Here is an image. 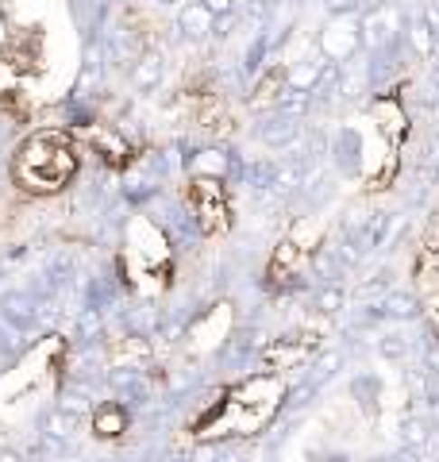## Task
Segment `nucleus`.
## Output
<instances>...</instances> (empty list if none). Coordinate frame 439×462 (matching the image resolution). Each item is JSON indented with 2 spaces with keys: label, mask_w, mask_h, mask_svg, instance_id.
I'll return each instance as SVG.
<instances>
[{
  "label": "nucleus",
  "mask_w": 439,
  "mask_h": 462,
  "mask_svg": "<svg viewBox=\"0 0 439 462\" xmlns=\"http://www.w3.org/2000/svg\"><path fill=\"white\" fill-rule=\"evenodd\" d=\"M316 47L324 54V62H335V66L355 62V54L366 47L362 16H328V23L316 35Z\"/></svg>",
  "instance_id": "f257e3e1"
},
{
  "label": "nucleus",
  "mask_w": 439,
  "mask_h": 462,
  "mask_svg": "<svg viewBox=\"0 0 439 462\" xmlns=\"http://www.w3.org/2000/svg\"><path fill=\"white\" fill-rule=\"evenodd\" d=\"M405 27H408V20L401 16V8L386 5V8H374L362 16V39H366V47H374V51H393L405 42Z\"/></svg>",
  "instance_id": "f03ea898"
},
{
  "label": "nucleus",
  "mask_w": 439,
  "mask_h": 462,
  "mask_svg": "<svg viewBox=\"0 0 439 462\" xmlns=\"http://www.w3.org/2000/svg\"><path fill=\"white\" fill-rule=\"evenodd\" d=\"M178 32H182V39H189V42H201V39H209V35L216 32V16L201 5V0H193V5H185V8L178 12Z\"/></svg>",
  "instance_id": "7ed1b4c3"
},
{
  "label": "nucleus",
  "mask_w": 439,
  "mask_h": 462,
  "mask_svg": "<svg viewBox=\"0 0 439 462\" xmlns=\"http://www.w3.org/2000/svg\"><path fill=\"white\" fill-rule=\"evenodd\" d=\"M163 78H166V58L163 54H139L135 58V66H131V89L135 93H151V89H158L163 85Z\"/></svg>",
  "instance_id": "20e7f679"
},
{
  "label": "nucleus",
  "mask_w": 439,
  "mask_h": 462,
  "mask_svg": "<svg viewBox=\"0 0 439 462\" xmlns=\"http://www.w3.org/2000/svg\"><path fill=\"white\" fill-rule=\"evenodd\" d=\"M320 74H324V62H316V58H297V62L285 69V89L313 97L316 85H320Z\"/></svg>",
  "instance_id": "39448f33"
},
{
  "label": "nucleus",
  "mask_w": 439,
  "mask_h": 462,
  "mask_svg": "<svg viewBox=\"0 0 439 462\" xmlns=\"http://www.w3.org/2000/svg\"><path fill=\"white\" fill-rule=\"evenodd\" d=\"M0 316H5L12 328L27 331V328H35L39 309H35V300L27 293H8V297H0Z\"/></svg>",
  "instance_id": "423d86ee"
},
{
  "label": "nucleus",
  "mask_w": 439,
  "mask_h": 462,
  "mask_svg": "<svg viewBox=\"0 0 439 462\" xmlns=\"http://www.w3.org/2000/svg\"><path fill=\"white\" fill-rule=\"evenodd\" d=\"M301 135V124L293 120V116H274L270 124H262L258 127V139L266 143V147H274V151H282V147H289L293 139Z\"/></svg>",
  "instance_id": "0eeeda50"
},
{
  "label": "nucleus",
  "mask_w": 439,
  "mask_h": 462,
  "mask_svg": "<svg viewBox=\"0 0 439 462\" xmlns=\"http://www.w3.org/2000/svg\"><path fill=\"white\" fill-rule=\"evenodd\" d=\"M73 424H78V416L66 412V409H51V412H42V420H39L42 436L51 443H66L73 436Z\"/></svg>",
  "instance_id": "6e6552de"
},
{
  "label": "nucleus",
  "mask_w": 439,
  "mask_h": 462,
  "mask_svg": "<svg viewBox=\"0 0 439 462\" xmlns=\"http://www.w3.org/2000/svg\"><path fill=\"white\" fill-rule=\"evenodd\" d=\"M405 39L413 42V51H416V54H435V51H439V42H435V35H432L428 20H424V12H416V16H408Z\"/></svg>",
  "instance_id": "1a4fd4ad"
},
{
  "label": "nucleus",
  "mask_w": 439,
  "mask_h": 462,
  "mask_svg": "<svg viewBox=\"0 0 439 462\" xmlns=\"http://www.w3.org/2000/svg\"><path fill=\"white\" fill-rule=\"evenodd\" d=\"M401 439L405 447H413V451H428L432 447V428L424 416H408V420L401 424Z\"/></svg>",
  "instance_id": "9d476101"
},
{
  "label": "nucleus",
  "mask_w": 439,
  "mask_h": 462,
  "mask_svg": "<svg viewBox=\"0 0 439 462\" xmlns=\"http://www.w3.org/2000/svg\"><path fill=\"white\" fill-rule=\"evenodd\" d=\"M124 409L120 404H105V409H97V416H93V424H97V431L100 436H116V431H124Z\"/></svg>",
  "instance_id": "9b49d317"
},
{
  "label": "nucleus",
  "mask_w": 439,
  "mask_h": 462,
  "mask_svg": "<svg viewBox=\"0 0 439 462\" xmlns=\"http://www.w3.org/2000/svg\"><path fill=\"white\" fill-rule=\"evenodd\" d=\"M382 312H386V316H397V320L405 316V320H408V316H420V305H416V297L393 293V297L386 300V305H382Z\"/></svg>",
  "instance_id": "f8f14e48"
},
{
  "label": "nucleus",
  "mask_w": 439,
  "mask_h": 462,
  "mask_svg": "<svg viewBox=\"0 0 439 462\" xmlns=\"http://www.w3.org/2000/svg\"><path fill=\"white\" fill-rule=\"evenodd\" d=\"M328 16H366V0H320Z\"/></svg>",
  "instance_id": "ddd939ff"
},
{
  "label": "nucleus",
  "mask_w": 439,
  "mask_h": 462,
  "mask_svg": "<svg viewBox=\"0 0 439 462\" xmlns=\"http://www.w3.org/2000/svg\"><path fill=\"white\" fill-rule=\"evenodd\" d=\"M316 309L320 312H340L343 309V289H335V285L320 289V293H316Z\"/></svg>",
  "instance_id": "4468645a"
},
{
  "label": "nucleus",
  "mask_w": 439,
  "mask_h": 462,
  "mask_svg": "<svg viewBox=\"0 0 439 462\" xmlns=\"http://www.w3.org/2000/svg\"><path fill=\"white\" fill-rule=\"evenodd\" d=\"M335 366H340V351H328L320 363L313 366V385H320V382H328L332 374H335Z\"/></svg>",
  "instance_id": "2eb2a0df"
},
{
  "label": "nucleus",
  "mask_w": 439,
  "mask_h": 462,
  "mask_svg": "<svg viewBox=\"0 0 439 462\" xmlns=\"http://www.w3.org/2000/svg\"><path fill=\"white\" fill-rule=\"evenodd\" d=\"M201 5L209 8L216 20H224V16H236V12H239V5H236V0H201Z\"/></svg>",
  "instance_id": "dca6fc26"
},
{
  "label": "nucleus",
  "mask_w": 439,
  "mask_h": 462,
  "mask_svg": "<svg viewBox=\"0 0 439 462\" xmlns=\"http://www.w3.org/2000/svg\"><path fill=\"white\" fill-rule=\"evenodd\" d=\"M378 351H382L386 358H401V355H405V346H401V339H397V336H386V339H382V346H378Z\"/></svg>",
  "instance_id": "f3484780"
},
{
  "label": "nucleus",
  "mask_w": 439,
  "mask_h": 462,
  "mask_svg": "<svg viewBox=\"0 0 439 462\" xmlns=\"http://www.w3.org/2000/svg\"><path fill=\"white\" fill-rule=\"evenodd\" d=\"M193 166H197V170H204V166H209V170H216V173H224V158H220V162H216V151H204V154L197 158Z\"/></svg>",
  "instance_id": "a211bd4d"
},
{
  "label": "nucleus",
  "mask_w": 439,
  "mask_h": 462,
  "mask_svg": "<svg viewBox=\"0 0 439 462\" xmlns=\"http://www.w3.org/2000/svg\"><path fill=\"white\" fill-rule=\"evenodd\" d=\"M420 12H424V20H428V27H432V35H435V42H439V5H424Z\"/></svg>",
  "instance_id": "6ab92c4d"
},
{
  "label": "nucleus",
  "mask_w": 439,
  "mask_h": 462,
  "mask_svg": "<svg viewBox=\"0 0 439 462\" xmlns=\"http://www.w3.org/2000/svg\"><path fill=\"white\" fill-rule=\"evenodd\" d=\"M0 462H23L16 451H0Z\"/></svg>",
  "instance_id": "aec40b11"
},
{
  "label": "nucleus",
  "mask_w": 439,
  "mask_h": 462,
  "mask_svg": "<svg viewBox=\"0 0 439 462\" xmlns=\"http://www.w3.org/2000/svg\"><path fill=\"white\" fill-rule=\"evenodd\" d=\"M112 5H135V0H112Z\"/></svg>",
  "instance_id": "412c9836"
},
{
  "label": "nucleus",
  "mask_w": 439,
  "mask_h": 462,
  "mask_svg": "<svg viewBox=\"0 0 439 462\" xmlns=\"http://www.w3.org/2000/svg\"><path fill=\"white\" fill-rule=\"evenodd\" d=\"M158 5H178V0H158Z\"/></svg>",
  "instance_id": "4be33fe9"
},
{
  "label": "nucleus",
  "mask_w": 439,
  "mask_h": 462,
  "mask_svg": "<svg viewBox=\"0 0 439 462\" xmlns=\"http://www.w3.org/2000/svg\"><path fill=\"white\" fill-rule=\"evenodd\" d=\"M289 5H304V0H289Z\"/></svg>",
  "instance_id": "5701e85b"
},
{
  "label": "nucleus",
  "mask_w": 439,
  "mask_h": 462,
  "mask_svg": "<svg viewBox=\"0 0 439 462\" xmlns=\"http://www.w3.org/2000/svg\"><path fill=\"white\" fill-rule=\"evenodd\" d=\"M435 135H439V127H435Z\"/></svg>",
  "instance_id": "b1692460"
}]
</instances>
